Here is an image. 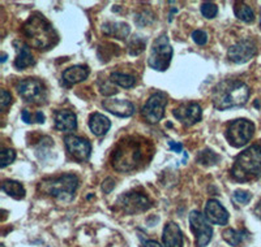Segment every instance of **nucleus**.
<instances>
[{
    "instance_id": "nucleus-1",
    "label": "nucleus",
    "mask_w": 261,
    "mask_h": 247,
    "mask_svg": "<svg viewBox=\"0 0 261 247\" xmlns=\"http://www.w3.org/2000/svg\"><path fill=\"white\" fill-rule=\"evenodd\" d=\"M153 155L151 143L140 137H125L119 141L111 155V165L118 172H132L148 164Z\"/></svg>"
},
{
    "instance_id": "nucleus-2",
    "label": "nucleus",
    "mask_w": 261,
    "mask_h": 247,
    "mask_svg": "<svg viewBox=\"0 0 261 247\" xmlns=\"http://www.w3.org/2000/svg\"><path fill=\"white\" fill-rule=\"evenodd\" d=\"M249 99V87L242 81L225 80L214 87L212 100L216 109L226 111L243 107Z\"/></svg>"
},
{
    "instance_id": "nucleus-3",
    "label": "nucleus",
    "mask_w": 261,
    "mask_h": 247,
    "mask_svg": "<svg viewBox=\"0 0 261 247\" xmlns=\"http://www.w3.org/2000/svg\"><path fill=\"white\" fill-rule=\"evenodd\" d=\"M22 33L37 50H48L58 43L59 38L50 21L41 13H34L22 26Z\"/></svg>"
},
{
    "instance_id": "nucleus-4",
    "label": "nucleus",
    "mask_w": 261,
    "mask_h": 247,
    "mask_svg": "<svg viewBox=\"0 0 261 247\" xmlns=\"http://www.w3.org/2000/svg\"><path fill=\"white\" fill-rule=\"evenodd\" d=\"M232 178L238 182H249L261 177V146L253 144L235 158L231 171Z\"/></svg>"
},
{
    "instance_id": "nucleus-5",
    "label": "nucleus",
    "mask_w": 261,
    "mask_h": 247,
    "mask_svg": "<svg viewBox=\"0 0 261 247\" xmlns=\"http://www.w3.org/2000/svg\"><path fill=\"white\" fill-rule=\"evenodd\" d=\"M79 177L76 174L67 173L57 178L45 179L39 183V190L50 197L57 198L62 202H71L79 188Z\"/></svg>"
},
{
    "instance_id": "nucleus-6",
    "label": "nucleus",
    "mask_w": 261,
    "mask_h": 247,
    "mask_svg": "<svg viewBox=\"0 0 261 247\" xmlns=\"http://www.w3.org/2000/svg\"><path fill=\"white\" fill-rule=\"evenodd\" d=\"M172 47L170 44L167 34H162L154 41L149 53L148 64L151 69L158 72H165L170 67L172 59Z\"/></svg>"
},
{
    "instance_id": "nucleus-7",
    "label": "nucleus",
    "mask_w": 261,
    "mask_h": 247,
    "mask_svg": "<svg viewBox=\"0 0 261 247\" xmlns=\"http://www.w3.org/2000/svg\"><path fill=\"white\" fill-rule=\"evenodd\" d=\"M255 134V125L247 118H238L228 123L225 137L232 147L241 148L246 146Z\"/></svg>"
},
{
    "instance_id": "nucleus-8",
    "label": "nucleus",
    "mask_w": 261,
    "mask_h": 247,
    "mask_svg": "<svg viewBox=\"0 0 261 247\" xmlns=\"http://www.w3.org/2000/svg\"><path fill=\"white\" fill-rule=\"evenodd\" d=\"M16 90H17V94L28 103L41 106L47 102V90L42 81L37 80V78L21 80L16 85Z\"/></svg>"
},
{
    "instance_id": "nucleus-9",
    "label": "nucleus",
    "mask_w": 261,
    "mask_h": 247,
    "mask_svg": "<svg viewBox=\"0 0 261 247\" xmlns=\"http://www.w3.org/2000/svg\"><path fill=\"white\" fill-rule=\"evenodd\" d=\"M169 102V97L166 92L157 91L153 95H150L148 100H146L145 106L141 109V116L144 120L148 123H157L162 120L165 116V108Z\"/></svg>"
},
{
    "instance_id": "nucleus-10",
    "label": "nucleus",
    "mask_w": 261,
    "mask_h": 247,
    "mask_svg": "<svg viewBox=\"0 0 261 247\" xmlns=\"http://www.w3.org/2000/svg\"><path fill=\"white\" fill-rule=\"evenodd\" d=\"M116 204L127 215H136L140 212L148 211L151 207V200L141 193L129 192L120 195L116 200Z\"/></svg>"
},
{
    "instance_id": "nucleus-11",
    "label": "nucleus",
    "mask_w": 261,
    "mask_h": 247,
    "mask_svg": "<svg viewBox=\"0 0 261 247\" xmlns=\"http://www.w3.org/2000/svg\"><path fill=\"white\" fill-rule=\"evenodd\" d=\"M190 225L191 230L195 234L196 247H205L208 246L209 242L213 237V229L209 225V221L206 220L201 212L197 209H193L190 213Z\"/></svg>"
},
{
    "instance_id": "nucleus-12",
    "label": "nucleus",
    "mask_w": 261,
    "mask_h": 247,
    "mask_svg": "<svg viewBox=\"0 0 261 247\" xmlns=\"http://www.w3.org/2000/svg\"><path fill=\"white\" fill-rule=\"evenodd\" d=\"M64 144L69 155L76 162L84 163L90 158L92 144H90V142L86 138L77 136H67L64 137Z\"/></svg>"
},
{
    "instance_id": "nucleus-13",
    "label": "nucleus",
    "mask_w": 261,
    "mask_h": 247,
    "mask_svg": "<svg viewBox=\"0 0 261 247\" xmlns=\"http://www.w3.org/2000/svg\"><path fill=\"white\" fill-rule=\"evenodd\" d=\"M256 52H257V47L255 42L251 39H243L228 48L227 56L235 64H246L255 57Z\"/></svg>"
},
{
    "instance_id": "nucleus-14",
    "label": "nucleus",
    "mask_w": 261,
    "mask_h": 247,
    "mask_svg": "<svg viewBox=\"0 0 261 247\" xmlns=\"http://www.w3.org/2000/svg\"><path fill=\"white\" fill-rule=\"evenodd\" d=\"M172 115L183 127H192L202 117V108L199 103H184L172 111Z\"/></svg>"
},
{
    "instance_id": "nucleus-15",
    "label": "nucleus",
    "mask_w": 261,
    "mask_h": 247,
    "mask_svg": "<svg viewBox=\"0 0 261 247\" xmlns=\"http://www.w3.org/2000/svg\"><path fill=\"white\" fill-rule=\"evenodd\" d=\"M205 218L214 225H226L228 223V212L216 199H209L205 204Z\"/></svg>"
},
{
    "instance_id": "nucleus-16",
    "label": "nucleus",
    "mask_w": 261,
    "mask_h": 247,
    "mask_svg": "<svg viewBox=\"0 0 261 247\" xmlns=\"http://www.w3.org/2000/svg\"><path fill=\"white\" fill-rule=\"evenodd\" d=\"M102 107L107 112H110L118 117H130L135 113V106L129 100L124 99H105L102 102Z\"/></svg>"
},
{
    "instance_id": "nucleus-17",
    "label": "nucleus",
    "mask_w": 261,
    "mask_h": 247,
    "mask_svg": "<svg viewBox=\"0 0 261 247\" xmlns=\"http://www.w3.org/2000/svg\"><path fill=\"white\" fill-rule=\"evenodd\" d=\"M54 121H55V129L59 132H73L77 128V117L73 112L68 109H60L55 112Z\"/></svg>"
},
{
    "instance_id": "nucleus-18",
    "label": "nucleus",
    "mask_w": 261,
    "mask_h": 247,
    "mask_svg": "<svg viewBox=\"0 0 261 247\" xmlns=\"http://www.w3.org/2000/svg\"><path fill=\"white\" fill-rule=\"evenodd\" d=\"M162 241L165 247H183V233L178 224L174 221L166 223L163 228Z\"/></svg>"
},
{
    "instance_id": "nucleus-19",
    "label": "nucleus",
    "mask_w": 261,
    "mask_h": 247,
    "mask_svg": "<svg viewBox=\"0 0 261 247\" xmlns=\"http://www.w3.org/2000/svg\"><path fill=\"white\" fill-rule=\"evenodd\" d=\"M89 68L86 65H73L65 69L62 74L63 83L65 86H73L76 83H80L85 81L89 77Z\"/></svg>"
},
{
    "instance_id": "nucleus-20",
    "label": "nucleus",
    "mask_w": 261,
    "mask_h": 247,
    "mask_svg": "<svg viewBox=\"0 0 261 247\" xmlns=\"http://www.w3.org/2000/svg\"><path fill=\"white\" fill-rule=\"evenodd\" d=\"M13 44L17 47V56H16L15 59V68L18 69V71H22V69L28 68V67L34 65L36 60H34V56H33L32 51H30L29 44L18 41H16Z\"/></svg>"
},
{
    "instance_id": "nucleus-21",
    "label": "nucleus",
    "mask_w": 261,
    "mask_h": 247,
    "mask_svg": "<svg viewBox=\"0 0 261 247\" xmlns=\"http://www.w3.org/2000/svg\"><path fill=\"white\" fill-rule=\"evenodd\" d=\"M89 128L90 132L97 137H103L106 136L107 132L110 130L111 128V121L109 120V117H106L102 113H93L89 117Z\"/></svg>"
},
{
    "instance_id": "nucleus-22",
    "label": "nucleus",
    "mask_w": 261,
    "mask_h": 247,
    "mask_svg": "<svg viewBox=\"0 0 261 247\" xmlns=\"http://www.w3.org/2000/svg\"><path fill=\"white\" fill-rule=\"evenodd\" d=\"M102 32L109 37H115L116 39L127 38L130 32L129 25L124 22H106L102 26Z\"/></svg>"
},
{
    "instance_id": "nucleus-23",
    "label": "nucleus",
    "mask_w": 261,
    "mask_h": 247,
    "mask_svg": "<svg viewBox=\"0 0 261 247\" xmlns=\"http://www.w3.org/2000/svg\"><path fill=\"white\" fill-rule=\"evenodd\" d=\"M2 190L15 199H24L25 194H27L22 183H20L18 181H13V179H4L2 183Z\"/></svg>"
},
{
    "instance_id": "nucleus-24",
    "label": "nucleus",
    "mask_w": 261,
    "mask_h": 247,
    "mask_svg": "<svg viewBox=\"0 0 261 247\" xmlns=\"http://www.w3.org/2000/svg\"><path fill=\"white\" fill-rule=\"evenodd\" d=\"M234 6V13L237 16V18H239L243 22H247V24L255 21V12H253L251 7H248L243 2H238Z\"/></svg>"
},
{
    "instance_id": "nucleus-25",
    "label": "nucleus",
    "mask_w": 261,
    "mask_h": 247,
    "mask_svg": "<svg viewBox=\"0 0 261 247\" xmlns=\"http://www.w3.org/2000/svg\"><path fill=\"white\" fill-rule=\"evenodd\" d=\"M110 81L115 85L120 86V87L124 88H130L134 87L135 83H136V78L130 74L120 73V72H114L110 76Z\"/></svg>"
},
{
    "instance_id": "nucleus-26",
    "label": "nucleus",
    "mask_w": 261,
    "mask_h": 247,
    "mask_svg": "<svg viewBox=\"0 0 261 247\" xmlns=\"http://www.w3.org/2000/svg\"><path fill=\"white\" fill-rule=\"evenodd\" d=\"M244 234H247V233L243 232V230H235L232 229V228H228V229H226L225 232L222 233V237L230 246L237 247L243 242L244 238H246V235Z\"/></svg>"
},
{
    "instance_id": "nucleus-27",
    "label": "nucleus",
    "mask_w": 261,
    "mask_h": 247,
    "mask_svg": "<svg viewBox=\"0 0 261 247\" xmlns=\"http://www.w3.org/2000/svg\"><path fill=\"white\" fill-rule=\"evenodd\" d=\"M146 47V38L141 36H135L128 42V52L132 56H137L143 53Z\"/></svg>"
},
{
    "instance_id": "nucleus-28",
    "label": "nucleus",
    "mask_w": 261,
    "mask_h": 247,
    "mask_svg": "<svg viewBox=\"0 0 261 247\" xmlns=\"http://www.w3.org/2000/svg\"><path fill=\"white\" fill-rule=\"evenodd\" d=\"M218 160H220V156L209 148L199 152V155L196 158V162L201 165H205V167H212V165L217 164Z\"/></svg>"
},
{
    "instance_id": "nucleus-29",
    "label": "nucleus",
    "mask_w": 261,
    "mask_h": 247,
    "mask_svg": "<svg viewBox=\"0 0 261 247\" xmlns=\"http://www.w3.org/2000/svg\"><path fill=\"white\" fill-rule=\"evenodd\" d=\"M21 118H22V121H25L27 123H32V122L43 123L45 122V115H43L41 111L36 112L34 115H32V113H30L28 109H24V111L21 112Z\"/></svg>"
},
{
    "instance_id": "nucleus-30",
    "label": "nucleus",
    "mask_w": 261,
    "mask_h": 247,
    "mask_svg": "<svg viewBox=\"0 0 261 247\" xmlns=\"http://www.w3.org/2000/svg\"><path fill=\"white\" fill-rule=\"evenodd\" d=\"M15 159H16V151L12 150V148H4V150L2 151V153H0V162H2L0 167L2 168L8 167L9 164H12V163L15 162Z\"/></svg>"
},
{
    "instance_id": "nucleus-31",
    "label": "nucleus",
    "mask_w": 261,
    "mask_h": 247,
    "mask_svg": "<svg viewBox=\"0 0 261 247\" xmlns=\"http://www.w3.org/2000/svg\"><path fill=\"white\" fill-rule=\"evenodd\" d=\"M201 13L204 17L206 18H214L218 13V7L214 3H211V2H205V3L201 4Z\"/></svg>"
},
{
    "instance_id": "nucleus-32",
    "label": "nucleus",
    "mask_w": 261,
    "mask_h": 247,
    "mask_svg": "<svg viewBox=\"0 0 261 247\" xmlns=\"http://www.w3.org/2000/svg\"><path fill=\"white\" fill-rule=\"evenodd\" d=\"M252 199V194L246 190H237L234 193V200L239 204H247Z\"/></svg>"
},
{
    "instance_id": "nucleus-33",
    "label": "nucleus",
    "mask_w": 261,
    "mask_h": 247,
    "mask_svg": "<svg viewBox=\"0 0 261 247\" xmlns=\"http://www.w3.org/2000/svg\"><path fill=\"white\" fill-rule=\"evenodd\" d=\"M192 39L196 44L199 46H204L208 42V34L204 32V30H195L192 33Z\"/></svg>"
},
{
    "instance_id": "nucleus-34",
    "label": "nucleus",
    "mask_w": 261,
    "mask_h": 247,
    "mask_svg": "<svg viewBox=\"0 0 261 247\" xmlns=\"http://www.w3.org/2000/svg\"><path fill=\"white\" fill-rule=\"evenodd\" d=\"M150 12H143L140 13V15L136 16V18H135V22H136L139 26H145V25H149L151 24L153 21H154V18H148L146 16L149 15Z\"/></svg>"
},
{
    "instance_id": "nucleus-35",
    "label": "nucleus",
    "mask_w": 261,
    "mask_h": 247,
    "mask_svg": "<svg viewBox=\"0 0 261 247\" xmlns=\"http://www.w3.org/2000/svg\"><path fill=\"white\" fill-rule=\"evenodd\" d=\"M11 103H12V95H11V92H8L7 90H2V100H0L2 109H3V111H6V108Z\"/></svg>"
},
{
    "instance_id": "nucleus-36",
    "label": "nucleus",
    "mask_w": 261,
    "mask_h": 247,
    "mask_svg": "<svg viewBox=\"0 0 261 247\" xmlns=\"http://www.w3.org/2000/svg\"><path fill=\"white\" fill-rule=\"evenodd\" d=\"M115 188V181L113 178H106L103 181V185H102V190L105 192V194H110L113 192V189Z\"/></svg>"
},
{
    "instance_id": "nucleus-37",
    "label": "nucleus",
    "mask_w": 261,
    "mask_h": 247,
    "mask_svg": "<svg viewBox=\"0 0 261 247\" xmlns=\"http://www.w3.org/2000/svg\"><path fill=\"white\" fill-rule=\"evenodd\" d=\"M169 146L171 150H174L175 152H178V153H180L181 151H183V146H181V143H175L174 141H170Z\"/></svg>"
},
{
    "instance_id": "nucleus-38",
    "label": "nucleus",
    "mask_w": 261,
    "mask_h": 247,
    "mask_svg": "<svg viewBox=\"0 0 261 247\" xmlns=\"http://www.w3.org/2000/svg\"><path fill=\"white\" fill-rule=\"evenodd\" d=\"M144 247H163V246L162 244L158 243L157 241H153V239H150V241L145 242V246Z\"/></svg>"
},
{
    "instance_id": "nucleus-39",
    "label": "nucleus",
    "mask_w": 261,
    "mask_h": 247,
    "mask_svg": "<svg viewBox=\"0 0 261 247\" xmlns=\"http://www.w3.org/2000/svg\"><path fill=\"white\" fill-rule=\"evenodd\" d=\"M255 213H256V216H257L258 219H261V200L257 203V206H256Z\"/></svg>"
},
{
    "instance_id": "nucleus-40",
    "label": "nucleus",
    "mask_w": 261,
    "mask_h": 247,
    "mask_svg": "<svg viewBox=\"0 0 261 247\" xmlns=\"http://www.w3.org/2000/svg\"><path fill=\"white\" fill-rule=\"evenodd\" d=\"M7 57H8V56H7V53H2V60H0V61L6 63L7 61Z\"/></svg>"
},
{
    "instance_id": "nucleus-41",
    "label": "nucleus",
    "mask_w": 261,
    "mask_h": 247,
    "mask_svg": "<svg viewBox=\"0 0 261 247\" xmlns=\"http://www.w3.org/2000/svg\"><path fill=\"white\" fill-rule=\"evenodd\" d=\"M260 26H261V16H260Z\"/></svg>"
},
{
    "instance_id": "nucleus-42",
    "label": "nucleus",
    "mask_w": 261,
    "mask_h": 247,
    "mask_svg": "<svg viewBox=\"0 0 261 247\" xmlns=\"http://www.w3.org/2000/svg\"><path fill=\"white\" fill-rule=\"evenodd\" d=\"M0 247H4V244H2V246H0Z\"/></svg>"
}]
</instances>
